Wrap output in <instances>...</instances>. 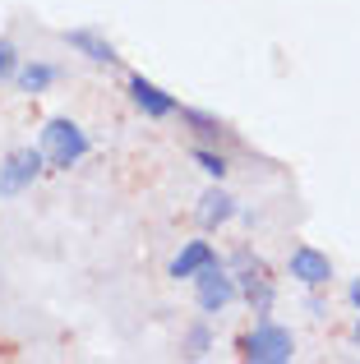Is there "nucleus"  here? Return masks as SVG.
Listing matches in <instances>:
<instances>
[{
	"instance_id": "nucleus-1",
	"label": "nucleus",
	"mask_w": 360,
	"mask_h": 364,
	"mask_svg": "<svg viewBox=\"0 0 360 364\" xmlns=\"http://www.w3.org/2000/svg\"><path fill=\"white\" fill-rule=\"evenodd\" d=\"M37 148H42V157H46V166H51V171H70V166H79V161L88 157L92 143H88V134H83V124L55 116V120L42 124Z\"/></svg>"
},
{
	"instance_id": "nucleus-2",
	"label": "nucleus",
	"mask_w": 360,
	"mask_h": 364,
	"mask_svg": "<svg viewBox=\"0 0 360 364\" xmlns=\"http://www.w3.org/2000/svg\"><path fill=\"white\" fill-rule=\"evenodd\" d=\"M240 355L250 360V364H287L291 355H296V337H291L282 323H272L268 314H263V318L245 332Z\"/></svg>"
},
{
	"instance_id": "nucleus-3",
	"label": "nucleus",
	"mask_w": 360,
	"mask_h": 364,
	"mask_svg": "<svg viewBox=\"0 0 360 364\" xmlns=\"http://www.w3.org/2000/svg\"><path fill=\"white\" fill-rule=\"evenodd\" d=\"M194 295H198V309L203 314H222L226 304L240 295V286H235V277H231V267H203V272L194 277Z\"/></svg>"
},
{
	"instance_id": "nucleus-4",
	"label": "nucleus",
	"mask_w": 360,
	"mask_h": 364,
	"mask_svg": "<svg viewBox=\"0 0 360 364\" xmlns=\"http://www.w3.org/2000/svg\"><path fill=\"white\" fill-rule=\"evenodd\" d=\"M46 171V157H42V148H18V152H9L5 157V166H0V194H23L28 185H33L37 176Z\"/></svg>"
},
{
	"instance_id": "nucleus-5",
	"label": "nucleus",
	"mask_w": 360,
	"mask_h": 364,
	"mask_svg": "<svg viewBox=\"0 0 360 364\" xmlns=\"http://www.w3.org/2000/svg\"><path fill=\"white\" fill-rule=\"evenodd\" d=\"M287 267H291V277H296L300 286H328L333 282V263H328V254L314 249V245H296Z\"/></svg>"
},
{
	"instance_id": "nucleus-6",
	"label": "nucleus",
	"mask_w": 360,
	"mask_h": 364,
	"mask_svg": "<svg viewBox=\"0 0 360 364\" xmlns=\"http://www.w3.org/2000/svg\"><path fill=\"white\" fill-rule=\"evenodd\" d=\"M129 102H134V107L144 111L148 120L176 116V97H171V92H162L153 79H144V74H129Z\"/></svg>"
},
{
	"instance_id": "nucleus-7",
	"label": "nucleus",
	"mask_w": 360,
	"mask_h": 364,
	"mask_svg": "<svg viewBox=\"0 0 360 364\" xmlns=\"http://www.w3.org/2000/svg\"><path fill=\"white\" fill-rule=\"evenodd\" d=\"M65 46H70V51H79L83 60H92V65H116L120 60L116 46H111L107 37H97L92 28H70V33H65Z\"/></svg>"
},
{
	"instance_id": "nucleus-8",
	"label": "nucleus",
	"mask_w": 360,
	"mask_h": 364,
	"mask_svg": "<svg viewBox=\"0 0 360 364\" xmlns=\"http://www.w3.org/2000/svg\"><path fill=\"white\" fill-rule=\"evenodd\" d=\"M213 263H217L213 245H208V240H189V245L171 258V267H166V272H171L176 282H194V277L203 272V267H213Z\"/></svg>"
},
{
	"instance_id": "nucleus-9",
	"label": "nucleus",
	"mask_w": 360,
	"mask_h": 364,
	"mask_svg": "<svg viewBox=\"0 0 360 364\" xmlns=\"http://www.w3.org/2000/svg\"><path fill=\"white\" fill-rule=\"evenodd\" d=\"M198 226H203V231H217V226H226L235 217V198L226 194V189H208L203 198H198Z\"/></svg>"
},
{
	"instance_id": "nucleus-10",
	"label": "nucleus",
	"mask_w": 360,
	"mask_h": 364,
	"mask_svg": "<svg viewBox=\"0 0 360 364\" xmlns=\"http://www.w3.org/2000/svg\"><path fill=\"white\" fill-rule=\"evenodd\" d=\"M14 83L23 92H46L55 83V65H46V60H33V65H18L14 70Z\"/></svg>"
},
{
	"instance_id": "nucleus-11",
	"label": "nucleus",
	"mask_w": 360,
	"mask_h": 364,
	"mask_svg": "<svg viewBox=\"0 0 360 364\" xmlns=\"http://www.w3.org/2000/svg\"><path fill=\"white\" fill-rule=\"evenodd\" d=\"M180 124H189V129H194L198 139H208V143L226 139V124L217 116H208V111H194V107H180Z\"/></svg>"
},
{
	"instance_id": "nucleus-12",
	"label": "nucleus",
	"mask_w": 360,
	"mask_h": 364,
	"mask_svg": "<svg viewBox=\"0 0 360 364\" xmlns=\"http://www.w3.org/2000/svg\"><path fill=\"white\" fill-rule=\"evenodd\" d=\"M240 291H245V300L254 304V314H259V318L272 309V300H277V291H272L268 272H263V277H254V282H250V286H240Z\"/></svg>"
},
{
	"instance_id": "nucleus-13",
	"label": "nucleus",
	"mask_w": 360,
	"mask_h": 364,
	"mask_svg": "<svg viewBox=\"0 0 360 364\" xmlns=\"http://www.w3.org/2000/svg\"><path fill=\"white\" fill-rule=\"evenodd\" d=\"M208 346H213V332L198 323V328H189V337H185V355L189 360H203L208 355Z\"/></svg>"
},
{
	"instance_id": "nucleus-14",
	"label": "nucleus",
	"mask_w": 360,
	"mask_h": 364,
	"mask_svg": "<svg viewBox=\"0 0 360 364\" xmlns=\"http://www.w3.org/2000/svg\"><path fill=\"white\" fill-rule=\"evenodd\" d=\"M194 161H198V171H208L213 180L226 176V157H222V152H213V148H194Z\"/></svg>"
},
{
	"instance_id": "nucleus-15",
	"label": "nucleus",
	"mask_w": 360,
	"mask_h": 364,
	"mask_svg": "<svg viewBox=\"0 0 360 364\" xmlns=\"http://www.w3.org/2000/svg\"><path fill=\"white\" fill-rule=\"evenodd\" d=\"M14 70H18V51H14V42H0V79H9Z\"/></svg>"
},
{
	"instance_id": "nucleus-16",
	"label": "nucleus",
	"mask_w": 360,
	"mask_h": 364,
	"mask_svg": "<svg viewBox=\"0 0 360 364\" xmlns=\"http://www.w3.org/2000/svg\"><path fill=\"white\" fill-rule=\"evenodd\" d=\"M346 300H351V304H356V309H360V277H356V282H351V286H346Z\"/></svg>"
},
{
	"instance_id": "nucleus-17",
	"label": "nucleus",
	"mask_w": 360,
	"mask_h": 364,
	"mask_svg": "<svg viewBox=\"0 0 360 364\" xmlns=\"http://www.w3.org/2000/svg\"><path fill=\"white\" fill-rule=\"evenodd\" d=\"M351 337H356V346H360V318H356V328H351Z\"/></svg>"
}]
</instances>
